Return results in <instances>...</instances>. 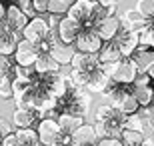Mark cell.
Returning <instances> with one entry per match:
<instances>
[{
    "mask_svg": "<svg viewBox=\"0 0 154 146\" xmlns=\"http://www.w3.org/2000/svg\"><path fill=\"white\" fill-rule=\"evenodd\" d=\"M14 72H16V78H20V80H26V82H38V78H40V74L36 72L34 68H24V66H16L14 68Z\"/></svg>",
    "mask_w": 154,
    "mask_h": 146,
    "instance_id": "f546056e",
    "label": "cell"
},
{
    "mask_svg": "<svg viewBox=\"0 0 154 146\" xmlns=\"http://www.w3.org/2000/svg\"><path fill=\"white\" fill-rule=\"evenodd\" d=\"M74 48L72 46H64V44H58L54 50L50 52V56L54 58V60L60 64V66H66V64H72V60H74Z\"/></svg>",
    "mask_w": 154,
    "mask_h": 146,
    "instance_id": "44dd1931",
    "label": "cell"
},
{
    "mask_svg": "<svg viewBox=\"0 0 154 146\" xmlns=\"http://www.w3.org/2000/svg\"><path fill=\"white\" fill-rule=\"evenodd\" d=\"M138 36H140V44H142V46H150V48H154V16L148 18L146 28L140 30Z\"/></svg>",
    "mask_w": 154,
    "mask_h": 146,
    "instance_id": "4316f807",
    "label": "cell"
},
{
    "mask_svg": "<svg viewBox=\"0 0 154 146\" xmlns=\"http://www.w3.org/2000/svg\"><path fill=\"white\" fill-rule=\"evenodd\" d=\"M114 42L118 44L122 56L130 58V54H134V52L138 50V46H140V36H138V32H130V30L120 28V32L114 38Z\"/></svg>",
    "mask_w": 154,
    "mask_h": 146,
    "instance_id": "ba28073f",
    "label": "cell"
},
{
    "mask_svg": "<svg viewBox=\"0 0 154 146\" xmlns=\"http://www.w3.org/2000/svg\"><path fill=\"white\" fill-rule=\"evenodd\" d=\"M70 4L66 0H48V12L52 16H68Z\"/></svg>",
    "mask_w": 154,
    "mask_h": 146,
    "instance_id": "83f0119b",
    "label": "cell"
},
{
    "mask_svg": "<svg viewBox=\"0 0 154 146\" xmlns=\"http://www.w3.org/2000/svg\"><path fill=\"white\" fill-rule=\"evenodd\" d=\"M142 146H154V140H152V138H146V142H144Z\"/></svg>",
    "mask_w": 154,
    "mask_h": 146,
    "instance_id": "60d3db41",
    "label": "cell"
},
{
    "mask_svg": "<svg viewBox=\"0 0 154 146\" xmlns=\"http://www.w3.org/2000/svg\"><path fill=\"white\" fill-rule=\"evenodd\" d=\"M122 60H124V56H122V52H120L118 44L114 40L112 42H104L102 50L98 52V62L100 64H118Z\"/></svg>",
    "mask_w": 154,
    "mask_h": 146,
    "instance_id": "5bb4252c",
    "label": "cell"
},
{
    "mask_svg": "<svg viewBox=\"0 0 154 146\" xmlns=\"http://www.w3.org/2000/svg\"><path fill=\"white\" fill-rule=\"evenodd\" d=\"M94 4H96V2H92V0H78V2H74V4L70 6L68 16L78 20V22H82L86 26V24H90V20H92Z\"/></svg>",
    "mask_w": 154,
    "mask_h": 146,
    "instance_id": "30bf717a",
    "label": "cell"
},
{
    "mask_svg": "<svg viewBox=\"0 0 154 146\" xmlns=\"http://www.w3.org/2000/svg\"><path fill=\"white\" fill-rule=\"evenodd\" d=\"M96 146H124L120 138H102V140H96Z\"/></svg>",
    "mask_w": 154,
    "mask_h": 146,
    "instance_id": "836d02e7",
    "label": "cell"
},
{
    "mask_svg": "<svg viewBox=\"0 0 154 146\" xmlns=\"http://www.w3.org/2000/svg\"><path fill=\"white\" fill-rule=\"evenodd\" d=\"M40 52L36 50V46L28 40L20 38L16 48V54H14V60H16V66H24V68H34L36 60H38Z\"/></svg>",
    "mask_w": 154,
    "mask_h": 146,
    "instance_id": "8992f818",
    "label": "cell"
},
{
    "mask_svg": "<svg viewBox=\"0 0 154 146\" xmlns=\"http://www.w3.org/2000/svg\"><path fill=\"white\" fill-rule=\"evenodd\" d=\"M112 86H114V80L110 78V76H106V74L98 68L96 72H94V76H92V82H90V86H88V90H90V92H100V94H106Z\"/></svg>",
    "mask_w": 154,
    "mask_h": 146,
    "instance_id": "ac0fdd59",
    "label": "cell"
},
{
    "mask_svg": "<svg viewBox=\"0 0 154 146\" xmlns=\"http://www.w3.org/2000/svg\"><path fill=\"white\" fill-rule=\"evenodd\" d=\"M36 132H38V138H40V144L42 146L58 144L60 136H62V130H60L56 120H38Z\"/></svg>",
    "mask_w": 154,
    "mask_h": 146,
    "instance_id": "5b68a950",
    "label": "cell"
},
{
    "mask_svg": "<svg viewBox=\"0 0 154 146\" xmlns=\"http://www.w3.org/2000/svg\"><path fill=\"white\" fill-rule=\"evenodd\" d=\"M116 114V108L112 106V104H102V106H98L96 108V112H94V118H96V122L104 124V122H108L110 118Z\"/></svg>",
    "mask_w": 154,
    "mask_h": 146,
    "instance_id": "f1b7e54d",
    "label": "cell"
},
{
    "mask_svg": "<svg viewBox=\"0 0 154 146\" xmlns=\"http://www.w3.org/2000/svg\"><path fill=\"white\" fill-rule=\"evenodd\" d=\"M136 10L140 12L144 18H152L154 16V0H138Z\"/></svg>",
    "mask_w": 154,
    "mask_h": 146,
    "instance_id": "1f68e13d",
    "label": "cell"
},
{
    "mask_svg": "<svg viewBox=\"0 0 154 146\" xmlns=\"http://www.w3.org/2000/svg\"><path fill=\"white\" fill-rule=\"evenodd\" d=\"M72 70L74 72H90V70H98L100 62H98V54H80L76 52L74 60H72Z\"/></svg>",
    "mask_w": 154,
    "mask_h": 146,
    "instance_id": "7c38bea8",
    "label": "cell"
},
{
    "mask_svg": "<svg viewBox=\"0 0 154 146\" xmlns=\"http://www.w3.org/2000/svg\"><path fill=\"white\" fill-rule=\"evenodd\" d=\"M10 134H14V132H12L10 122H6V120H2V118H0V136H2V138H6V136H10Z\"/></svg>",
    "mask_w": 154,
    "mask_h": 146,
    "instance_id": "e575fe53",
    "label": "cell"
},
{
    "mask_svg": "<svg viewBox=\"0 0 154 146\" xmlns=\"http://www.w3.org/2000/svg\"><path fill=\"white\" fill-rule=\"evenodd\" d=\"M138 74H140V70H138L136 62L130 58H124L122 62H118V66H116V72L114 76H112V80H114L116 84H124V86H132L134 82H136Z\"/></svg>",
    "mask_w": 154,
    "mask_h": 146,
    "instance_id": "277c9868",
    "label": "cell"
},
{
    "mask_svg": "<svg viewBox=\"0 0 154 146\" xmlns=\"http://www.w3.org/2000/svg\"><path fill=\"white\" fill-rule=\"evenodd\" d=\"M12 68V62L8 56H0V74H8Z\"/></svg>",
    "mask_w": 154,
    "mask_h": 146,
    "instance_id": "d590c367",
    "label": "cell"
},
{
    "mask_svg": "<svg viewBox=\"0 0 154 146\" xmlns=\"http://www.w3.org/2000/svg\"><path fill=\"white\" fill-rule=\"evenodd\" d=\"M82 32H84V24L74 20V18H70V16H64L60 20V24H58V40L64 46L76 44V40H78V36Z\"/></svg>",
    "mask_w": 154,
    "mask_h": 146,
    "instance_id": "6da1fadb",
    "label": "cell"
},
{
    "mask_svg": "<svg viewBox=\"0 0 154 146\" xmlns=\"http://www.w3.org/2000/svg\"><path fill=\"white\" fill-rule=\"evenodd\" d=\"M30 18L24 14L20 8H18L16 4L12 6H6V18H4V26L8 30H12V32H24V28L28 26Z\"/></svg>",
    "mask_w": 154,
    "mask_h": 146,
    "instance_id": "52a82bcc",
    "label": "cell"
},
{
    "mask_svg": "<svg viewBox=\"0 0 154 146\" xmlns=\"http://www.w3.org/2000/svg\"><path fill=\"white\" fill-rule=\"evenodd\" d=\"M2 146H20V144H18V138H16V134L6 136L4 140H2Z\"/></svg>",
    "mask_w": 154,
    "mask_h": 146,
    "instance_id": "f35d334b",
    "label": "cell"
},
{
    "mask_svg": "<svg viewBox=\"0 0 154 146\" xmlns=\"http://www.w3.org/2000/svg\"><path fill=\"white\" fill-rule=\"evenodd\" d=\"M52 146H60V144H52Z\"/></svg>",
    "mask_w": 154,
    "mask_h": 146,
    "instance_id": "bcb514c9",
    "label": "cell"
},
{
    "mask_svg": "<svg viewBox=\"0 0 154 146\" xmlns=\"http://www.w3.org/2000/svg\"><path fill=\"white\" fill-rule=\"evenodd\" d=\"M120 24L124 30H130V32H140V30L146 28L148 24V18H144L140 12L134 8V10H126L120 18Z\"/></svg>",
    "mask_w": 154,
    "mask_h": 146,
    "instance_id": "8fae6325",
    "label": "cell"
},
{
    "mask_svg": "<svg viewBox=\"0 0 154 146\" xmlns=\"http://www.w3.org/2000/svg\"><path fill=\"white\" fill-rule=\"evenodd\" d=\"M4 18H6V6L0 2V26L4 24Z\"/></svg>",
    "mask_w": 154,
    "mask_h": 146,
    "instance_id": "ab89813d",
    "label": "cell"
},
{
    "mask_svg": "<svg viewBox=\"0 0 154 146\" xmlns=\"http://www.w3.org/2000/svg\"><path fill=\"white\" fill-rule=\"evenodd\" d=\"M132 60L136 62V66H138V70H140V74H146L150 68L154 66V50H146V48L136 50L134 54H132Z\"/></svg>",
    "mask_w": 154,
    "mask_h": 146,
    "instance_id": "ffe728a7",
    "label": "cell"
},
{
    "mask_svg": "<svg viewBox=\"0 0 154 146\" xmlns=\"http://www.w3.org/2000/svg\"><path fill=\"white\" fill-rule=\"evenodd\" d=\"M66 2H68V4L72 6V4H74V2H78V0H66Z\"/></svg>",
    "mask_w": 154,
    "mask_h": 146,
    "instance_id": "7bdbcfd3",
    "label": "cell"
},
{
    "mask_svg": "<svg viewBox=\"0 0 154 146\" xmlns=\"http://www.w3.org/2000/svg\"><path fill=\"white\" fill-rule=\"evenodd\" d=\"M14 134H16L20 146H42L38 138V132L34 128H22V130H16Z\"/></svg>",
    "mask_w": 154,
    "mask_h": 146,
    "instance_id": "603a6c76",
    "label": "cell"
},
{
    "mask_svg": "<svg viewBox=\"0 0 154 146\" xmlns=\"http://www.w3.org/2000/svg\"><path fill=\"white\" fill-rule=\"evenodd\" d=\"M92 28L98 32V36L102 38V42H112V40L118 36L122 24H120V18L118 16H110V18H104V20L96 22Z\"/></svg>",
    "mask_w": 154,
    "mask_h": 146,
    "instance_id": "9c48e42d",
    "label": "cell"
},
{
    "mask_svg": "<svg viewBox=\"0 0 154 146\" xmlns=\"http://www.w3.org/2000/svg\"><path fill=\"white\" fill-rule=\"evenodd\" d=\"M32 86H34L32 82H26V80H20V78H14V80H12V94H14L16 104L22 100L26 94H28V90L32 88Z\"/></svg>",
    "mask_w": 154,
    "mask_h": 146,
    "instance_id": "484cf974",
    "label": "cell"
},
{
    "mask_svg": "<svg viewBox=\"0 0 154 146\" xmlns=\"http://www.w3.org/2000/svg\"><path fill=\"white\" fill-rule=\"evenodd\" d=\"M120 140H122L124 146H142L144 142H146V134H144L142 130L126 128L124 132H122V136H120Z\"/></svg>",
    "mask_w": 154,
    "mask_h": 146,
    "instance_id": "cb8c5ba5",
    "label": "cell"
},
{
    "mask_svg": "<svg viewBox=\"0 0 154 146\" xmlns=\"http://www.w3.org/2000/svg\"><path fill=\"white\" fill-rule=\"evenodd\" d=\"M16 2H18V0H16Z\"/></svg>",
    "mask_w": 154,
    "mask_h": 146,
    "instance_id": "681fc988",
    "label": "cell"
},
{
    "mask_svg": "<svg viewBox=\"0 0 154 146\" xmlns=\"http://www.w3.org/2000/svg\"><path fill=\"white\" fill-rule=\"evenodd\" d=\"M92 146H96V144H92Z\"/></svg>",
    "mask_w": 154,
    "mask_h": 146,
    "instance_id": "c3c4849f",
    "label": "cell"
},
{
    "mask_svg": "<svg viewBox=\"0 0 154 146\" xmlns=\"http://www.w3.org/2000/svg\"><path fill=\"white\" fill-rule=\"evenodd\" d=\"M16 6L24 12V14H26V16L30 18V20H32V18H36V16H34L36 10H34V6H32V0H18Z\"/></svg>",
    "mask_w": 154,
    "mask_h": 146,
    "instance_id": "d6a6232c",
    "label": "cell"
},
{
    "mask_svg": "<svg viewBox=\"0 0 154 146\" xmlns=\"http://www.w3.org/2000/svg\"><path fill=\"white\" fill-rule=\"evenodd\" d=\"M132 94H134V98L138 100L140 106H144V108L152 106V102H154L152 86H132Z\"/></svg>",
    "mask_w": 154,
    "mask_h": 146,
    "instance_id": "7402d4cb",
    "label": "cell"
},
{
    "mask_svg": "<svg viewBox=\"0 0 154 146\" xmlns=\"http://www.w3.org/2000/svg\"><path fill=\"white\" fill-rule=\"evenodd\" d=\"M2 140H4V138H2V136H0V146H2Z\"/></svg>",
    "mask_w": 154,
    "mask_h": 146,
    "instance_id": "f6af8a7d",
    "label": "cell"
},
{
    "mask_svg": "<svg viewBox=\"0 0 154 146\" xmlns=\"http://www.w3.org/2000/svg\"><path fill=\"white\" fill-rule=\"evenodd\" d=\"M96 140V128L92 124H82L72 134V146H92Z\"/></svg>",
    "mask_w": 154,
    "mask_h": 146,
    "instance_id": "2e32d148",
    "label": "cell"
},
{
    "mask_svg": "<svg viewBox=\"0 0 154 146\" xmlns=\"http://www.w3.org/2000/svg\"><path fill=\"white\" fill-rule=\"evenodd\" d=\"M36 120H38V110H30V108H16L12 114V122L16 124L18 130L32 128Z\"/></svg>",
    "mask_w": 154,
    "mask_h": 146,
    "instance_id": "9a60e30c",
    "label": "cell"
},
{
    "mask_svg": "<svg viewBox=\"0 0 154 146\" xmlns=\"http://www.w3.org/2000/svg\"><path fill=\"white\" fill-rule=\"evenodd\" d=\"M50 32H52V28H50V24H48V20L36 16V18H32V20L28 22V26L24 28L22 38L28 40V42H32L34 46H38Z\"/></svg>",
    "mask_w": 154,
    "mask_h": 146,
    "instance_id": "3957f363",
    "label": "cell"
},
{
    "mask_svg": "<svg viewBox=\"0 0 154 146\" xmlns=\"http://www.w3.org/2000/svg\"><path fill=\"white\" fill-rule=\"evenodd\" d=\"M74 46H76V52H80V54H98L102 50L104 42L94 28H84V32L78 36Z\"/></svg>",
    "mask_w": 154,
    "mask_h": 146,
    "instance_id": "7a4b0ae2",
    "label": "cell"
},
{
    "mask_svg": "<svg viewBox=\"0 0 154 146\" xmlns=\"http://www.w3.org/2000/svg\"><path fill=\"white\" fill-rule=\"evenodd\" d=\"M146 74H148L150 78H152V80H154V66H152V68H150V70H148V72H146Z\"/></svg>",
    "mask_w": 154,
    "mask_h": 146,
    "instance_id": "b9f144b4",
    "label": "cell"
},
{
    "mask_svg": "<svg viewBox=\"0 0 154 146\" xmlns=\"http://www.w3.org/2000/svg\"><path fill=\"white\" fill-rule=\"evenodd\" d=\"M18 34L12 32V30H8L4 26V30H2V34H0V56H14L16 54V48H18Z\"/></svg>",
    "mask_w": 154,
    "mask_h": 146,
    "instance_id": "4fadbf2b",
    "label": "cell"
},
{
    "mask_svg": "<svg viewBox=\"0 0 154 146\" xmlns=\"http://www.w3.org/2000/svg\"><path fill=\"white\" fill-rule=\"evenodd\" d=\"M34 70L40 76H44V74H58L60 72V64H58L50 54H40L36 64H34Z\"/></svg>",
    "mask_w": 154,
    "mask_h": 146,
    "instance_id": "d6986e66",
    "label": "cell"
},
{
    "mask_svg": "<svg viewBox=\"0 0 154 146\" xmlns=\"http://www.w3.org/2000/svg\"><path fill=\"white\" fill-rule=\"evenodd\" d=\"M56 122H58V126H60V130H62V134L72 136L76 130H78L80 126L84 124V118L74 116V114H68V112H62Z\"/></svg>",
    "mask_w": 154,
    "mask_h": 146,
    "instance_id": "e0dca14e",
    "label": "cell"
},
{
    "mask_svg": "<svg viewBox=\"0 0 154 146\" xmlns=\"http://www.w3.org/2000/svg\"><path fill=\"white\" fill-rule=\"evenodd\" d=\"M92 2H98V0H92Z\"/></svg>",
    "mask_w": 154,
    "mask_h": 146,
    "instance_id": "7dc6e473",
    "label": "cell"
},
{
    "mask_svg": "<svg viewBox=\"0 0 154 146\" xmlns=\"http://www.w3.org/2000/svg\"><path fill=\"white\" fill-rule=\"evenodd\" d=\"M0 96L4 100L14 98V94H12V78L8 74H0Z\"/></svg>",
    "mask_w": 154,
    "mask_h": 146,
    "instance_id": "4dcf8cb0",
    "label": "cell"
},
{
    "mask_svg": "<svg viewBox=\"0 0 154 146\" xmlns=\"http://www.w3.org/2000/svg\"><path fill=\"white\" fill-rule=\"evenodd\" d=\"M138 108H140V104H138V100L134 98V94L130 92V94H128L124 100L118 104V108H116V110H118V112H122L124 116H134V114H138Z\"/></svg>",
    "mask_w": 154,
    "mask_h": 146,
    "instance_id": "d4e9b609",
    "label": "cell"
},
{
    "mask_svg": "<svg viewBox=\"0 0 154 146\" xmlns=\"http://www.w3.org/2000/svg\"><path fill=\"white\" fill-rule=\"evenodd\" d=\"M2 30H4V24H2V26H0V34H2Z\"/></svg>",
    "mask_w": 154,
    "mask_h": 146,
    "instance_id": "ee69618b",
    "label": "cell"
},
{
    "mask_svg": "<svg viewBox=\"0 0 154 146\" xmlns=\"http://www.w3.org/2000/svg\"><path fill=\"white\" fill-rule=\"evenodd\" d=\"M150 76L148 74H138V78H136V82H134V84L132 86H150Z\"/></svg>",
    "mask_w": 154,
    "mask_h": 146,
    "instance_id": "74e56055",
    "label": "cell"
},
{
    "mask_svg": "<svg viewBox=\"0 0 154 146\" xmlns=\"http://www.w3.org/2000/svg\"><path fill=\"white\" fill-rule=\"evenodd\" d=\"M32 6H34V10L38 12V14L48 12V0H32Z\"/></svg>",
    "mask_w": 154,
    "mask_h": 146,
    "instance_id": "8d00e7d4",
    "label": "cell"
}]
</instances>
